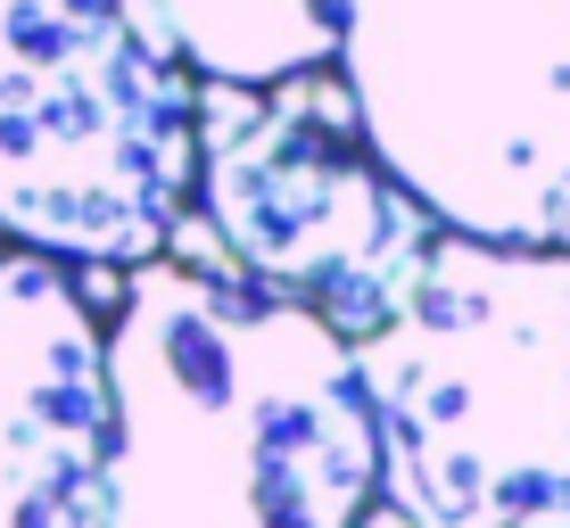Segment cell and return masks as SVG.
Wrapping results in <instances>:
<instances>
[{
	"mask_svg": "<svg viewBox=\"0 0 570 528\" xmlns=\"http://www.w3.org/2000/svg\"><path fill=\"white\" fill-rule=\"evenodd\" d=\"M108 347V528H364L372 414L323 315L132 265Z\"/></svg>",
	"mask_w": 570,
	"mask_h": 528,
	"instance_id": "6da1fadb",
	"label": "cell"
},
{
	"mask_svg": "<svg viewBox=\"0 0 570 528\" xmlns=\"http://www.w3.org/2000/svg\"><path fill=\"white\" fill-rule=\"evenodd\" d=\"M356 347L372 496L405 528H570V248L439 231Z\"/></svg>",
	"mask_w": 570,
	"mask_h": 528,
	"instance_id": "7a4b0ae2",
	"label": "cell"
},
{
	"mask_svg": "<svg viewBox=\"0 0 570 528\" xmlns=\"http://www.w3.org/2000/svg\"><path fill=\"white\" fill-rule=\"evenodd\" d=\"M331 58L439 231L570 248V0H347Z\"/></svg>",
	"mask_w": 570,
	"mask_h": 528,
	"instance_id": "3957f363",
	"label": "cell"
},
{
	"mask_svg": "<svg viewBox=\"0 0 570 528\" xmlns=\"http://www.w3.org/2000/svg\"><path fill=\"white\" fill-rule=\"evenodd\" d=\"M199 182V83L149 0H0V240L50 265L166 257Z\"/></svg>",
	"mask_w": 570,
	"mask_h": 528,
	"instance_id": "277c9868",
	"label": "cell"
},
{
	"mask_svg": "<svg viewBox=\"0 0 570 528\" xmlns=\"http://www.w3.org/2000/svg\"><path fill=\"white\" fill-rule=\"evenodd\" d=\"M190 199L207 207V231L248 272V289L323 315L340 339L397 315L439 240L414 190L372 158L347 91L314 74H289L265 100L207 108Z\"/></svg>",
	"mask_w": 570,
	"mask_h": 528,
	"instance_id": "5b68a950",
	"label": "cell"
},
{
	"mask_svg": "<svg viewBox=\"0 0 570 528\" xmlns=\"http://www.w3.org/2000/svg\"><path fill=\"white\" fill-rule=\"evenodd\" d=\"M0 528H108V347L67 265L0 257Z\"/></svg>",
	"mask_w": 570,
	"mask_h": 528,
	"instance_id": "8992f818",
	"label": "cell"
},
{
	"mask_svg": "<svg viewBox=\"0 0 570 528\" xmlns=\"http://www.w3.org/2000/svg\"><path fill=\"white\" fill-rule=\"evenodd\" d=\"M149 17L215 91H273L331 67L347 0H149Z\"/></svg>",
	"mask_w": 570,
	"mask_h": 528,
	"instance_id": "52a82bcc",
	"label": "cell"
}]
</instances>
